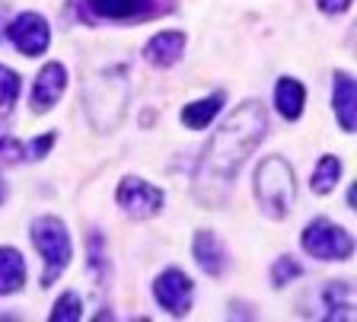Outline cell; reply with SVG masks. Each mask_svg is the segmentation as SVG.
Listing matches in <instances>:
<instances>
[{
    "label": "cell",
    "mask_w": 357,
    "mask_h": 322,
    "mask_svg": "<svg viewBox=\"0 0 357 322\" xmlns=\"http://www.w3.org/2000/svg\"><path fill=\"white\" fill-rule=\"evenodd\" d=\"M268 115L259 102H243L230 118L220 125L211 144L204 147L198 169H195V198L208 208H220L230 198L236 176L255 147L265 141Z\"/></svg>",
    "instance_id": "obj_1"
},
{
    "label": "cell",
    "mask_w": 357,
    "mask_h": 322,
    "mask_svg": "<svg viewBox=\"0 0 357 322\" xmlns=\"http://www.w3.org/2000/svg\"><path fill=\"white\" fill-rule=\"evenodd\" d=\"M83 105H86V118L99 135H109L121 125L128 109V74L125 68H112L96 74L83 90Z\"/></svg>",
    "instance_id": "obj_2"
},
{
    "label": "cell",
    "mask_w": 357,
    "mask_h": 322,
    "mask_svg": "<svg viewBox=\"0 0 357 322\" xmlns=\"http://www.w3.org/2000/svg\"><path fill=\"white\" fill-rule=\"evenodd\" d=\"M255 198L259 208L265 210L271 220H284L294 208L297 198V182H294V169L287 166L284 157H268L255 169Z\"/></svg>",
    "instance_id": "obj_3"
},
{
    "label": "cell",
    "mask_w": 357,
    "mask_h": 322,
    "mask_svg": "<svg viewBox=\"0 0 357 322\" xmlns=\"http://www.w3.org/2000/svg\"><path fill=\"white\" fill-rule=\"evenodd\" d=\"M32 243H36L38 255L45 262L42 271V287H52L54 277H61V271L70 262V236L67 227L58 217H38L32 224Z\"/></svg>",
    "instance_id": "obj_4"
},
{
    "label": "cell",
    "mask_w": 357,
    "mask_h": 322,
    "mask_svg": "<svg viewBox=\"0 0 357 322\" xmlns=\"http://www.w3.org/2000/svg\"><path fill=\"white\" fill-rule=\"evenodd\" d=\"M300 243H303V249L312 259H322V262H342V259L351 255V249H354L348 233L342 227L328 224V220H312L303 230Z\"/></svg>",
    "instance_id": "obj_5"
},
{
    "label": "cell",
    "mask_w": 357,
    "mask_h": 322,
    "mask_svg": "<svg viewBox=\"0 0 357 322\" xmlns=\"http://www.w3.org/2000/svg\"><path fill=\"white\" fill-rule=\"evenodd\" d=\"M115 198H119V204L125 208V214H131L134 220L153 217V214H160V208H163V192L144 179H134V176L119 182Z\"/></svg>",
    "instance_id": "obj_6"
},
{
    "label": "cell",
    "mask_w": 357,
    "mask_h": 322,
    "mask_svg": "<svg viewBox=\"0 0 357 322\" xmlns=\"http://www.w3.org/2000/svg\"><path fill=\"white\" fill-rule=\"evenodd\" d=\"M153 297H156V303H160L166 313L185 316L188 309H192V281H188L185 271L169 268V271H163V275L156 277Z\"/></svg>",
    "instance_id": "obj_7"
},
{
    "label": "cell",
    "mask_w": 357,
    "mask_h": 322,
    "mask_svg": "<svg viewBox=\"0 0 357 322\" xmlns=\"http://www.w3.org/2000/svg\"><path fill=\"white\" fill-rule=\"evenodd\" d=\"M10 42H13L22 54L36 58V54H42L45 48H48L52 32H48V23H45L38 13H22V16H16L13 26H10Z\"/></svg>",
    "instance_id": "obj_8"
},
{
    "label": "cell",
    "mask_w": 357,
    "mask_h": 322,
    "mask_svg": "<svg viewBox=\"0 0 357 322\" xmlns=\"http://www.w3.org/2000/svg\"><path fill=\"white\" fill-rule=\"evenodd\" d=\"M64 86H67L64 64H58V61L45 64L36 77V86H32V109H36V112H48V109L64 96Z\"/></svg>",
    "instance_id": "obj_9"
},
{
    "label": "cell",
    "mask_w": 357,
    "mask_h": 322,
    "mask_svg": "<svg viewBox=\"0 0 357 322\" xmlns=\"http://www.w3.org/2000/svg\"><path fill=\"white\" fill-rule=\"evenodd\" d=\"M182 48H185V36L182 32H160V36H153L147 42L144 58L150 64H156V68H169V64H176L182 58Z\"/></svg>",
    "instance_id": "obj_10"
},
{
    "label": "cell",
    "mask_w": 357,
    "mask_h": 322,
    "mask_svg": "<svg viewBox=\"0 0 357 322\" xmlns=\"http://www.w3.org/2000/svg\"><path fill=\"white\" fill-rule=\"evenodd\" d=\"M195 259H198L201 268L208 271V275H214V277L227 271V252H223L220 240L208 230H201L198 236H195Z\"/></svg>",
    "instance_id": "obj_11"
},
{
    "label": "cell",
    "mask_w": 357,
    "mask_h": 322,
    "mask_svg": "<svg viewBox=\"0 0 357 322\" xmlns=\"http://www.w3.org/2000/svg\"><path fill=\"white\" fill-rule=\"evenodd\" d=\"M332 105H335V115L342 121L344 131H354V77L351 74H335V90H332Z\"/></svg>",
    "instance_id": "obj_12"
},
{
    "label": "cell",
    "mask_w": 357,
    "mask_h": 322,
    "mask_svg": "<svg viewBox=\"0 0 357 322\" xmlns=\"http://www.w3.org/2000/svg\"><path fill=\"white\" fill-rule=\"evenodd\" d=\"M303 99H306V90L303 83H297L294 77H281L275 86V102H278V112L284 115V118H300V112H303Z\"/></svg>",
    "instance_id": "obj_13"
},
{
    "label": "cell",
    "mask_w": 357,
    "mask_h": 322,
    "mask_svg": "<svg viewBox=\"0 0 357 322\" xmlns=\"http://www.w3.org/2000/svg\"><path fill=\"white\" fill-rule=\"evenodd\" d=\"M26 281V262L16 249L3 246L0 249V297L3 293H16Z\"/></svg>",
    "instance_id": "obj_14"
},
{
    "label": "cell",
    "mask_w": 357,
    "mask_h": 322,
    "mask_svg": "<svg viewBox=\"0 0 357 322\" xmlns=\"http://www.w3.org/2000/svg\"><path fill=\"white\" fill-rule=\"evenodd\" d=\"M86 3L109 20H128V16H137L150 7V0H86Z\"/></svg>",
    "instance_id": "obj_15"
},
{
    "label": "cell",
    "mask_w": 357,
    "mask_h": 322,
    "mask_svg": "<svg viewBox=\"0 0 357 322\" xmlns=\"http://www.w3.org/2000/svg\"><path fill=\"white\" fill-rule=\"evenodd\" d=\"M220 96H211V99H201V102H192L182 109V121L188 128H208L214 121V115L220 112Z\"/></svg>",
    "instance_id": "obj_16"
},
{
    "label": "cell",
    "mask_w": 357,
    "mask_h": 322,
    "mask_svg": "<svg viewBox=\"0 0 357 322\" xmlns=\"http://www.w3.org/2000/svg\"><path fill=\"white\" fill-rule=\"evenodd\" d=\"M342 176V160L338 157H322L319 166H316V173H312V192H319V195H328L335 188Z\"/></svg>",
    "instance_id": "obj_17"
},
{
    "label": "cell",
    "mask_w": 357,
    "mask_h": 322,
    "mask_svg": "<svg viewBox=\"0 0 357 322\" xmlns=\"http://www.w3.org/2000/svg\"><path fill=\"white\" fill-rule=\"evenodd\" d=\"M16 96H20V77H16V70L0 64V112L7 115L13 109Z\"/></svg>",
    "instance_id": "obj_18"
},
{
    "label": "cell",
    "mask_w": 357,
    "mask_h": 322,
    "mask_svg": "<svg viewBox=\"0 0 357 322\" xmlns=\"http://www.w3.org/2000/svg\"><path fill=\"white\" fill-rule=\"evenodd\" d=\"M80 316H83V303L74 291H67L52 309V322H77Z\"/></svg>",
    "instance_id": "obj_19"
},
{
    "label": "cell",
    "mask_w": 357,
    "mask_h": 322,
    "mask_svg": "<svg viewBox=\"0 0 357 322\" xmlns=\"http://www.w3.org/2000/svg\"><path fill=\"white\" fill-rule=\"evenodd\" d=\"M303 275V268H300L290 255H284V259H278L275 262V268H271V281H275V287H284V284H290L294 277H300Z\"/></svg>",
    "instance_id": "obj_20"
},
{
    "label": "cell",
    "mask_w": 357,
    "mask_h": 322,
    "mask_svg": "<svg viewBox=\"0 0 357 322\" xmlns=\"http://www.w3.org/2000/svg\"><path fill=\"white\" fill-rule=\"evenodd\" d=\"M54 144V135H45V137H38V141H32V144H26V157L29 160H42L45 153H48V147Z\"/></svg>",
    "instance_id": "obj_21"
},
{
    "label": "cell",
    "mask_w": 357,
    "mask_h": 322,
    "mask_svg": "<svg viewBox=\"0 0 357 322\" xmlns=\"http://www.w3.org/2000/svg\"><path fill=\"white\" fill-rule=\"evenodd\" d=\"M322 13H344L351 7V0H316Z\"/></svg>",
    "instance_id": "obj_22"
},
{
    "label": "cell",
    "mask_w": 357,
    "mask_h": 322,
    "mask_svg": "<svg viewBox=\"0 0 357 322\" xmlns=\"http://www.w3.org/2000/svg\"><path fill=\"white\" fill-rule=\"evenodd\" d=\"M3 198H7V185H3V179H0V204H3Z\"/></svg>",
    "instance_id": "obj_23"
}]
</instances>
